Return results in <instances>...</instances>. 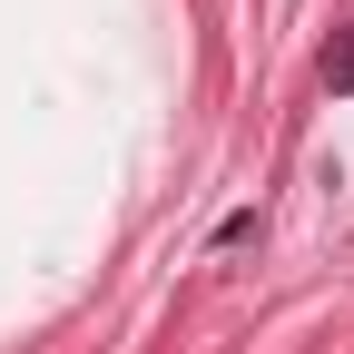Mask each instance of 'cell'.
<instances>
[{
	"instance_id": "1",
	"label": "cell",
	"mask_w": 354,
	"mask_h": 354,
	"mask_svg": "<svg viewBox=\"0 0 354 354\" xmlns=\"http://www.w3.org/2000/svg\"><path fill=\"white\" fill-rule=\"evenodd\" d=\"M325 88H335V99H354V30L325 50Z\"/></svg>"
}]
</instances>
